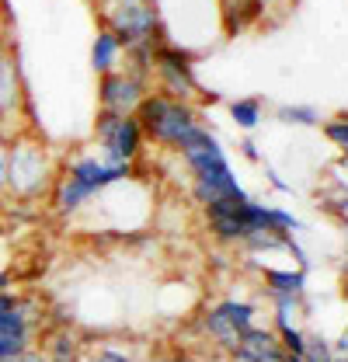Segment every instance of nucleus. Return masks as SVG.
I'll use <instances>...</instances> for the list:
<instances>
[{
    "mask_svg": "<svg viewBox=\"0 0 348 362\" xmlns=\"http://www.w3.org/2000/svg\"><path fill=\"white\" fill-rule=\"evenodd\" d=\"M174 153L181 157L185 171L192 175V195H195V202L202 209L219 202V199H248L244 188L237 185V175H233L219 139L206 126H195L178 143Z\"/></svg>",
    "mask_w": 348,
    "mask_h": 362,
    "instance_id": "f257e3e1",
    "label": "nucleus"
},
{
    "mask_svg": "<svg viewBox=\"0 0 348 362\" xmlns=\"http://www.w3.org/2000/svg\"><path fill=\"white\" fill-rule=\"evenodd\" d=\"M21 300H25L21 293H11V289H7V293H0V314H11V310H18V307H21Z\"/></svg>",
    "mask_w": 348,
    "mask_h": 362,
    "instance_id": "b1692460",
    "label": "nucleus"
},
{
    "mask_svg": "<svg viewBox=\"0 0 348 362\" xmlns=\"http://www.w3.org/2000/svg\"><path fill=\"white\" fill-rule=\"evenodd\" d=\"M108 4H122V0H101V7H108Z\"/></svg>",
    "mask_w": 348,
    "mask_h": 362,
    "instance_id": "7c9ffc66",
    "label": "nucleus"
},
{
    "mask_svg": "<svg viewBox=\"0 0 348 362\" xmlns=\"http://www.w3.org/2000/svg\"><path fill=\"white\" fill-rule=\"evenodd\" d=\"M56 181V168L49 160L45 143L35 136L18 133L7 143V178H4V192H11L21 202H35L52 192Z\"/></svg>",
    "mask_w": 348,
    "mask_h": 362,
    "instance_id": "7ed1b4c3",
    "label": "nucleus"
},
{
    "mask_svg": "<svg viewBox=\"0 0 348 362\" xmlns=\"http://www.w3.org/2000/svg\"><path fill=\"white\" fill-rule=\"evenodd\" d=\"M275 119L282 126H320V112L313 105H279Z\"/></svg>",
    "mask_w": 348,
    "mask_h": 362,
    "instance_id": "f3484780",
    "label": "nucleus"
},
{
    "mask_svg": "<svg viewBox=\"0 0 348 362\" xmlns=\"http://www.w3.org/2000/svg\"><path fill=\"white\" fill-rule=\"evenodd\" d=\"M101 14H105V28L115 32V39L122 42V49L139 45V42H146V45L168 42L153 0H122V4H108V7H101Z\"/></svg>",
    "mask_w": 348,
    "mask_h": 362,
    "instance_id": "39448f33",
    "label": "nucleus"
},
{
    "mask_svg": "<svg viewBox=\"0 0 348 362\" xmlns=\"http://www.w3.org/2000/svg\"><path fill=\"white\" fill-rule=\"evenodd\" d=\"M261 282H265V293H289V296H306V269L296 265H268L261 272Z\"/></svg>",
    "mask_w": 348,
    "mask_h": 362,
    "instance_id": "4468645a",
    "label": "nucleus"
},
{
    "mask_svg": "<svg viewBox=\"0 0 348 362\" xmlns=\"http://www.w3.org/2000/svg\"><path fill=\"white\" fill-rule=\"evenodd\" d=\"M11 286H14V275H11L7 269H0V293H7Z\"/></svg>",
    "mask_w": 348,
    "mask_h": 362,
    "instance_id": "bb28decb",
    "label": "nucleus"
},
{
    "mask_svg": "<svg viewBox=\"0 0 348 362\" xmlns=\"http://www.w3.org/2000/svg\"><path fill=\"white\" fill-rule=\"evenodd\" d=\"M342 226H345V233H348V216H345V220H342Z\"/></svg>",
    "mask_w": 348,
    "mask_h": 362,
    "instance_id": "2f4dec72",
    "label": "nucleus"
},
{
    "mask_svg": "<svg viewBox=\"0 0 348 362\" xmlns=\"http://www.w3.org/2000/svg\"><path fill=\"white\" fill-rule=\"evenodd\" d=\"M94 143H98L105 164H139L146 136L139 129L136 115H115V112L101 108L94 119Z\"/></svg>",
    "mask_w": 348,
    "mask_h": 362,
    "instance_id": "423d86ee",
    "label": "nucleus"
},
{
    "mask_svg": "<svg viewBox=\"0 0 348 362\" xmlns=\"http://www.w3.org/2000/svg\"><path fill=\"white\" fill-rule=\"evenodd\" d=\"M136 171H139L136 164H105L101 157H91V153L66 160L63 171H56L52 192H49L56 216H77L105 188L136 178Z\"/></svg>",
    "mask_w": 348,
    "mask_h": 362,
    "instance_id": "f03ea898",
    "label": "nucleus"
},
{
    "mask_svg": "<svg viewBox=\"0 0 348 362\" xmlns=\"http://www.w3.org/2000/svg\"><path fill=\"white\" fill-rule=\"evenodd\" d=\"M153 77L164 94L181 98V101H192L195 94H202L195 66H192V52H185L171 42H161L153 49Z\"/></svg>",
    "mask_w": 348,
    "mask_h": 362,
    "instance_id": "0eeeda50",
    "label": "nucleus"
},
{
    "mask_svg": "<svg viewBox=\"0 0 348 362\" xmlns=\"http://www.w3.org/2000/svg\"><path fill=\"white\" fill-rule=\"evenodd\" d=\"M303 362H338L335 359V349H331V341L327 338H320V334H306V352L300 356Z\"/></svg>",
    "mask_w": 348,
    "mask_h": 362,
    "instance_id": "412c9836",
    "label": "nucleus"
},
{
    "mask_svg": "<svg viewBox=\"0 0 348 362\" xmlns=\"http://www.w3.org/2000/svg\"><path fill=\"white\" fill-rule=\"evenodd\" d=\"M331 349H335V359H338V362H348V327L342 331V338H338Z\"/></svg>",
    "mask_w": 348,
    "mask_h": 362,
    "instance_id": "a878e982",
    "label": "nucleus"
},
{
    "mask_svg": "<svg viewBox=\"0 0 348 362\" xmlns=\"http://www.w3.org/2000/svg\"><path fill=\"white\" fill-rule=\"evenodd\" d=\"M14 52L11 49V14H7V0H0V56Z\"/></svg>",
    "mask_w": 348,
    "mask_h": 362,
    "instance_id": "5701e85b",
    "label": "nucleus"
},
{
    "mask_svg": "<svg viewBox=\"0 0 348 362\" xmlns=\"http://www.w3.org/2000/svg\"><path fill=\"white\" fill-rule=\"evenodd\" d=\"M275 334H279L286 356H303L306 352V331L293 327V324H282V327H275Z\"/></svg>",
    "mask_w": 348,
    "mask_h": 362,
    "instance_id": "aec40b11",
    "label": "nucleus"
},
{
    "mask_svg": "<svg viewBox=\"0 0 348 362\" xmlns=\"http://www.w3.org/2000/svg\"><path fill=\"white\" fill-rule=\"evenodd\" d=\"M255 317H258V307L248 303V300H219L202 314V331L223 352H233L237 338L248 327H255Z\"/></svg>",
    "mask_w": 348,
    "mask_h": 362,
    "instance_id": "6e6552de",
    "label": "nucleus"
},
{
    "mask_svg": "<svg viewBox=\"0 0 348 362\" xmlns=\"http://www.w3.org/2000/svg\"><path fill=\"white\" fill-rule=\"evenodd\" d=\"M223 4V21H226V35H240L251 25H258L265 18V4L261 0H219Z\"/></svg>",
    "mask_w": 348,
    "mask_h": 362,
    "instance_id": "ddd939ff",
    "label": "nucleus"
},
{
    "mask_svg": "<svg viewBox=\"0 0 348 362\" xmlns=\"http://www.w3.org/2000/svg\"><path fill=\"white\" fill-rule=\"evenodd\" d=\"M342 286H345V296H348V265H345V279H342Z\"/></svg>",
    "mask_w": 348,
    "mask_h": 362,
    "instance_id": "c756f323",
    "label": "nucleus"
},
{
    "mask_svg": "<svg viewBox=\"0 0 348 362\" xmlns=\"http://www.w3.org/2000/svg\"><path fill=\"white\" fill-rule=\"evenodd\" d=\"M230 119H233V126L244 129V133L258 129L261 126V101L258 98H237V101H230Z\"/></svg>",
    "mask_w": 348,
    "mask_h": 362,
    "instance_id": "dca6fc26",
    "label": "nucleus"
},
{
    "mask_svg": "<svg viewBox=\"0 0 348 362\" xmlns=\"http://www.w3.org/2000/svg\"><path fill=\"white\" fill-rule=\"evenodd\" d=\"M320 206H324V213L345 220L348 216V181H335V185L320 195Z\"/></svg>",
    "mask_w": 348,
    "mask_h": 362,
    "instance_id": "a211bd4d",
    "label": "nucleus"
},
{
    "mask_svg": "<svg viewBox=\"0 0 348 362\" xmlns=\"http://www.w3.org/2000/svg\"><path fill=\"white\" fill-rule=\"evenodd\" d=\"M25 105V88H21V70H18V59L14 52L0 56V119L7 126H14L18 112Z\"/></svg>",
    "mask_w": 348,
    "mask_h": 362,
    "instance_id": "f8f14e48",
    "label": "nucleus"
},
{
    "mask_svg": "<svg viewBox=\"0 0 348 362\" xmlns=\"http://www.w3.org/2000/svg\"><path fill=\"white\" fill-rule=\"evenodd\" d=\"M146 94H150V81L136 77L129 70H112V74H101L98 81V105L115 115H136Z\"/></svg>",
    "mask_w": 348,
    "mask_h": 362,
    "instance_id": "9d476101",
    "label": "nucleus"
},
{
    "mask_svg": "<svg viewBox=\"0 0 348 362\" xmlns=\"http://www.w3.org/2000/svg\"><path fill=\"white\" fill-rule=\"evenodd\" d=\"M174 362H185V359H174Z\"/></svg>",
    "mask_w": 348,
    "mask_h": 362,
    "instance_id": "f704fd0d",
    "label": "nucleus"
},
{
    "mask_svg": "<svg viewBox=\"0 0 348 362\" xmlns=\"http://www.w3.org/2000/svg\"><path fill=\"white\" fill-rule=\"evenodd\" d=\"M320 133L327 136V143H335L342 153H348V115H335L320 122Z\"/></svg>",
    "mask_w": 348,
    "mask_h": 362,
    "instance_id": "6ab92c4d",
    "label": "nucleus"
},
{
    "mask_svg": "<svg viewBox=\"0 0 348 362\" xmlns=\"http://www.w3.org/2000/svg\"><path fill=\"white\" fill-rule=\"evenodd\" d=\"M39 324H42V314H39L32 296H25L18 310L0 314V359H11V356H21V352L35 349Z\"/></svg>",
    "mask_w": 348,
    "mask_h": 362,
    "instance_id": "1a4fd4ad",
    "label": "nucleus"
},
{
    "mask_svg": "<svg viewBox=\"0 0 348 362\" xmlns=\"http://www.w3.org/2000/svg\"><path fill=\"white\" fill-rule=\"evenodd\" d=\"M230 359L233 362H282L286 359V349H282L275 327H258V324H255V327H248V331L237 338Z\"/></svg>",
    "mask_w": 348,
    "mask_h": 362,
    "instance_id": "9b49d317",
    "label": "nucleus"
},
{
    "mask_svg": "<svg viewBox=\"0 0 348 362\" xmlns=\"http://www.w3.org/2000/svg\"><path fill=\"white\" fill-rule=\"evenodd\" d=\"M0 240H4V223H0Z\"/></svg>",
    "mask_w": 348,
    "mask_h": 362,
    "instance_id": "473e14b6",
    "label": "nucleus"
},
{
    "mask_svg": "<svg viewBox=\"0 0 348 362\" xmlns=\"http://www.w3.org/2000/svg\"><path fill=\"white\" fill-rule=\"evenodd\" d=\"M261 4H265V7H268V0H261Z\"/></svg>",
    "mask_w": 348,
    "mask_h": 362,
    "instance_id": "72a5a7b5",
    "label": "nucleus"
},
{
    "mask_svg": "<svg viewBox=\"0 0 348 362\" xmlns=\"http://www.w3.org/2000/svg\"><path fill=\"white\" fill-rule=\"evenodd\" d=\"M0 362H45V352L28 349V352H21V356H11V359H0Z\"/></svg>",
    "mask_w": 348,
    "mask_h": 362,
    "instance_id": "393cba45",
    "label": "nucleus"
},
{
    "mask_svg": "<svg viewBox=\"0 0 348 362\" xmlns=\"http://www.w3.org/2000/svg\"><path fill=\"white\" fill-rule=\"evenodd\" d=\"M122 42L115 39V32H108V28H101L98 35H94V42H91V66H94V74L101 77V74H112V70H119V59H122Z\"/></svg>",
    "mask_w": 348,
    "mask_h": 362,
    "instance_id": "2eb2a0df",
    "label": "nucleus"
},
{
    "mask_svg": "<svg viewBox=\"0 0 348 362\" xmlns=\"http://www.w3.org/2000/svg\"><path fill=\"white\" fill-rule=\"evenodd\" d=\"M240 150H244V157H248V160H258V146H255L251 139H244V146H240Z\"/></svg>",
    "mask_w": 348,
    "mask_h": 362,
    "instance_id": "cd10ccee",
    "label": "nucleus"
},
{
    "mask_svg": "<svg viewBox=\"0 0 348 362\" xmlns=\"http://www.w3.org/2000/svg\"><path fill=\"white\" fill-rule=\"evenodd\" d=\"M136 119H139V129L150 143L164 146V150H178V143L192 133L199 122V112L192 101H181V98H171L164 90H150L139 108H136Z\"/></svg>",
    "mask_w": 348,
    "mask_h": 362,
    "instance_id": "20e7f679",
    "label": "nucleus"
},
{
    "mask_svg": "<svg viewBox=\"0 0 348 362\" xmlns=\"http://www.w3.org/2000/svg\"><path fill=\"white\" fill-rule=\"evenodd\" d=\"M11 136H14V129H11V126L0 119V139H11Z\"/></svg>",
    "mask_w": 348,
    "mask_h": 362,
    "instance_id": "c85d7f7f",
    "label": "nucleus"
},
{
    "mask_svg": "<svg viewBox=\"0 0 348 362\" xmlns=\"http://www.w3.org/2000/svg\"><path fill=\"white\" fill-rule=\"evenodd\" d=\"M81 362H136V359L129 352H122V349H84Z\"/></svg>",
    "mask_w": 348,
    "mask_h": 362,
    "instance_id": "4be33fe9",
    "label": "nucleus"
}]
</instances>
